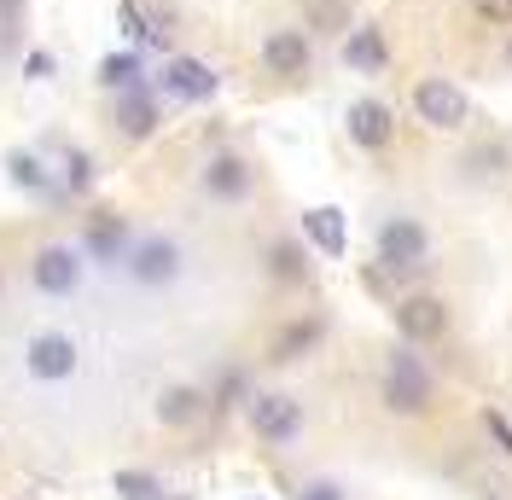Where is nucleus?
<instances>
[{
  "instance_id": "1",
  "label": "nucleus",
  "mask_w": 512,
  "mask_h": 500,
  "mask_svg": "<svg viewBox=\"0 0 512 500\" xmlns=\"http://www.w3.org/2000/svg\"><path fill=\"white\" fill-rule=\"evenodd\" d=\"M384 402H390V413H425V402H431V378H425V367H419V355L408 344L390 349V367H384Z\"/></svg>"
},
{
  "instance_id": "2",
  "label": "nucleus",
  "mask_w": 512,
  "mask_h": 500,
  "mask_svg": "<svg viewBox=\"0 0 512 500\" xmlns=\"http://www.w3.org/2000/svg\"><path fill=\"white\" fill-rule=\"evenodd\" d=\"M425 256H431V239H425V227L408 216H390L379 227V262L390 274H419L425 268Z\"/></svg>"
},
{
  "instance_id": "3",
  "label": "nucleus",
  "mask_w": 512,
  "mask_h": 500,
  "mask_svg": "<svg viewBox=\"0 0 512 500\" xmlns=\"http://www.w3.org/2000/svg\"><path fill=\"white\" fill-rule=\"evenodd\" d=\"M414 117L425 128H460L466 117H472V99L460 94L448 76H425L414 88Z\"/></svg>"
},
{
  "instance_id": "4",
  "label": "nucleus",
  "mask_w": 512,
  "mask_h": 500,
  "mask_svg": "<svg viewBox=\"0 0 512 500\" xmlns=\"http://www.w3.org/2000/svg\"><path fill=\"white\" fill-rule=\"evenodd\" d=\"M128 274L140 285H169L181 274V245L175 239H140V245L128 250Z\"/></svg>"
},
{
  "instance_id": "5",
  "label": "nucleus",
  "mask_w": 512,
  "mask_h": 500,
  "mask_svg": "<svg viewBox=\"0 0 512 500\" xmlns=\"http://www.w3.org/2000/svg\"><path fill=\"white\" fill-rule=\"evenodd\" d=\"M24 361H30L35 378H70L76 373V361H82V349L70 344L64 332H35L30 349H24Z\"/></svg>"
},
{
  "instance_id": "6",
  "label": "nucleus",
  "mask_w": 512,
  "mask_h": 500,
  "mask_svg": "<svg viewBox=\"0 0 512 500\" xmlns=\"http://www.w3.org/2000/svg\"><path fill=\"white\" fill-rule=\"evenodd\" d=\"M396 326H402L408 344H431V338H443L448 309L437 297H402V303H396Z\"/></svg>"
},
{
  "instance_id": "7",
  "label": "nucleus",
  "mask_w": 512,
  "mask_h": 500,
  "mask_svg": "<svg viewBox=\"0 0 512 500\" xmlns=\"http://www.w3.org/2000/svg\"><path fill=\"white\" fill-rule=\"evenodd\" d=\"M251 425H256V437L291 442L297 431H303V413H297L291 396H256V402H251Z\"/></svg>"
},
{
  "instance_id": "8",
  "label": "nucleus",
  "mask_w": 512,
  "mask_h": 500,
  "mask_svg": "<svg viewBox=\"0 0 512 500\" xmlns=\"http://www.w3.org/2000/svg\"><path fill=\"white\" fill-rule=\"evenodd\" d=\"M216 88H222V76L204 59H169V70H163V94L175 99H216Z\"/></svg>"
},
{
  "instance_id": "9",
  "label": "nucleus",
  "mask_w": 512,
  "mask_h": 500,
  "mask_svg": "<svg viewBox=\"0 0 512 500\" xmlns=\"http://www.w3.org/2000/svg\"><path fill=\"white\" fill-rule=\"evenodd\" d=\"M390 134H396L390 105H379V99H355L350 105V140L355 146H361V152H379V146H390Z\"/></svg>"
},
{
  "instance_id": "10",
  "label": "nucleus",
  "mask_w": 512,
  "mask_h": 500,
  "mask_svg": "<svg viewBox=\"0 0 512 500\" xmlns=\"http://www.w3.org/2000/svg\"><path fill=\"white\" fill-rule=\"evenodd\" d=\"M30 274H35V285H41L47 297H64V291H76V280H82V262H76V250L47 245L30 262Z\"/></svg>"
},
{
  "instance_id": "11",
  "label": "nucleus",
  "mask_w": 512,
  "mask_h": 500,
  "mask_svg": "<svg viewBox=\"0 0 512 500\" xmlns=\"http://www.w3.org/2000/svg\"><path fill=\"white\" fill-rule=\"evenodd\" d=\"M262 64H268V76H303V70H309V35L274 30L262 41Z\"/></svg>"
},
{
  "instance_id": "12",
  "label": "nucleus",
  "mask_w": 512,
  "mask_h": 500,
  "mask_svg": "<svg viewBox=\"0 0 512 500\" xmlns=\"http://www.w3.org/2000/svg\"><path fill=\"white\" fill-rule=\"evenodd\" d=\"M344 64H350V70H367V76L390 64V41H384L379 24H355V30L344 35Z\"/></svg>"
},
{
  "instance_id": "13",
  "label": "nucleus",
  "mask_w": 512,
  "mask_h": 500,
  "mask_svg": "<svg viewBox=\"0 0 512 500\" xmlns=\"http://www.w3.org/2000/svg\"><path fill=\"white\" fill-rule=\"evenodd\" d=\"M117 128H123L128 140H146V134L158 128V99L146 94V82H140V88H123V105H117Z\"/></svg>"
},
{
  "instance_id": "14",
  "label": "nucleus",
  "mask_w": 512,
  "mask_h": 500,
  "mask_svg": "<svg viewBox=\"0 0 512 500\" xmlns=\"http://www.w3.org/2000/svg\"><path fill=\"white\" fill-rule=\"evenodd\" d=\"M204 192L210 198H245L251 192V169H245V157H210V169H204Z\"/></svg>"
},
{
  "instance_id": "15",
  "label": "nucleus",
  "mask_w": 512,
  "mask_h": 500,
  "mask_svg": "<svg viewBox=\"0 0 512 500\" xmlns=\"http://www.w3.org/2000/svg\"><path fill=\"white\" fill-rule=\"evenodd\" d=\"M303 233H309V245L320 250V256H344V245H350V233H344V210H309L303 216Z\"/></svg>"
},
{
  "instance_id": "16",
  "label": "nucleus",
  "mask_w": 512,
  "mask_h": 500,
  "mask_svg": "<svg viewBox=\"0 0 512 500\" xmlns=\"http://www.w3.org/2000/svg\"><path fill=\"white\" fill-rule=\"evenodd\" d=\"M309 30L320 35H350V0H309Z\"/></svg>"
},
{
  "instance_id": "17",
  "label": "nucleus",
  "mask_w": 512,
  "mask_h": 500,
  "mask_svg": "<svg viewBox=\"0 0 512 500\" xmlns=\"http://www.w3.org/2000/svg\"><path fill=\"white\" fill-rule=\"evenodd\" d=\"M198 390H187V384H175V390H163L158 396V419L163 425H192V419H198Z\"/></svg>"
},
{
  "instance_id": "18",
  "label": "nucleus",
  "mask_w": 512,
  "mask_h": 500,
  "mask_svg": "<svg viewBox=\"0 0 512 500\" xmlns=\"http://www.w3.org/2000/svg\"><path fill=\"white\" fill-rule=\"evenodd\" d=\"M140 76H146V59L140 53H111V59L99 64V82L105 88H140Z\"/></svg>"
},
{
  "instance_id": "19",
  "label": "nucleus",
  "mask_w": 512,
  "mask_h": 500,
  "mask_svg": "<svg viewBox=\"0 0 512 500\" xmlns=\"http://www.w3.org/2000/svg\"><path fill=\"white\" fill-rule=\"evenodd\" d=\"M320 344V320H297V326H286L280 338H274V361H297L303 349Z\"/></svg>"
},
{
  "instance_id": "20",
  "label": "nucleus",
  "mask_w": 512,
  "mask_h": 500,
  "mask_svg": "<svg viewBox=\"0 0 512 500\" xmlns=\"http://www.w3.org/2000/svg\"><path fill=\"white\" fill-rule=\"evenodd\" d=\"M123 245H128V227L117 216H105V221H94V227H88V250H94L99 262H111Z\"/></svg>"
},
{
  "instance_id": "21",
  "label": "nucleus",
  "mask_w": 512,
  "mask_h": 500,
  "mask_svg": "<svg viewBox=\"0 0 512 500\" xmlns=\"http://www.w3.org/2000/svg\"><path fill=\"white\" fill-rule=\"evenodd\" d=\"M268 268H274V280H286V285H297L303 274H309V268H303V250L286 245V239H280V245L268 250Z\"/></svg>"
},
{
  "instance_id": "22",
  "label": "nucleus",
  "mask_w": 512,
  "mask_h": 500,
  "mask_svg": "<svg viewBox=\"0 0 512 500\" xmlns=\"http://www.w3.org/2000/svg\"><path fill=\"white\" fill-rule=\"evenodd\" d=\"M6 169H12V181H18L24 192H53V187H47V169H41L30 152H12V157H6Z\"/></svg>"
},
{
  "instance_id": "23",
  "label": "nucleus",
  "mask_w": 512,
  "mask_h": 500,
  "mask_svg": "<svg viewBox=\"0 0 512 500\" xmlns=\"http://www.w3.org/2000/svg\"><path fill=\"white\" fill-rule=\"evenodd\" d=\"M117 24H123L128 41H146V12H140L134 0H123V6H117Z\"/></svg>"
},
{
  "instance_id": "24",
  "label": "nucleus",
  "mask_w": 512,
  "mask_h": 500,
  "mask_svg": "<svg viewBox=\"0 0 512 500\" xmlns=\"http://www.w3.org/2000/svg\"><path fill=\"white\" fill-rule=\"evenodd\" d=\"M64 169H70V175H64V187H70V192H82L88 181H94V157H82V152H70Z\"/></svg>"
},
{
  "instance_id": "25",
  "label": "nucleus",
  "mask_w": 512,
  "mask_h": 500,
  "mask_svg": "<svg viewBox=\"0 0 512 500\" xmlns=\"http://www.w3.org/2000/svg\"><path fill=\"white\" fill-rule=\"evenodd\" d=\"M472 12L483 24H512V0H472Z\"/></svg>"
},
{
  "instance_id": "26",
  "label": "nucleus",
  "mask_w": 512,
  "mask_h": 500,
  "mask_svg": "<svg viewBox=\"0 0 512 500\" xmlns=\"http://www.w3.org/2000/svg\"><path fill=\"white\" fill-rule=\"evenodd\" d=\"M117 489H123L128 500H152V495H158V483H152V477H128V471L117 477Z\"/></svg>"
},
{
  "instance_id": "27",
  "label": "nucleus",
  "mask_w": 512,
  "mask_h": 500,
  "mask_svg": "<svg viewBox=\"0 0 512 500\" xmlns=\"http://www.w3.org/2000/svg\"><path fill=\"white\" fill-rule=\"evenodd\" d=\"M483 425H489V437L501 442V454H512V425L501 419V413H483Z\"/></svg>"
},
{
  "instance_id": "28",
  "label": "nucleus",
  "mask_w": 512,
  "mask_h": 500,
  "mask_svg": "<svg viewBox=\"0 0 512 500\" xmlns=\"http://www.w3.org/2000/svg\"><path fill=\"white\" fill-rule=\"evenodd\" d=\"M24 76H30V82H47V76H53V53H30V59H24Z\"/></svg>"
},
{
  "instance_id": "29",
  "label": "nucleus",
  "mask_w": 512,
  "mask_h": 500,
  "mask_svg": "<svg viewBox=\"0 0 512 500\" xmlns=\"http://www.w3.org/2000/svg\"><path fill=\"white\" fill-rule=\"evenodd\" d=\"M18 12H24V0H0V24H12V30H18Z\"/></svg>"
},
{
  "instance_id": "30",
  "label": "nucleus",
  "mask_w": 512,
  "mask_h": 500,
  "mask_svg": "<svg viewBox=\"0 0 512 500\" xmlns=\"http://www.w3.org/2000/svg\"><path fill=\"white\" fill-rule=\"evenodd\" d=\"M303 500H344L332 483H315V489H303Z\"/></svg>"
},
{
  "instance_id": "31",
  "label": "nucleus",
  "mask_w": 512,
  "mask_h": 500,
  "mask_svg": "<svg viewBox=\"0 0 512 500\" xmlns=\"http://www.w3.org/2000/svg\"><path fill=\"white\" fill-rule=\"evenodd\" d=\"M507 59H512V41H507Z\"/></svg>"
}]
</instances>
